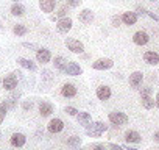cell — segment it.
<instances>
[{"instance_id": "8d00e7d4", "label": "cell", "mask_w": 159, "mask_h": 150, "mask_svg": "<svg viewBox=\"0 0 159 150\" xmlns=\"http://www.w3.org/2000/svg\"><path fill=\"white\" fill-rule=\"evenodd\" d=\"M140 96H151V88H143L140 91Z\"/></svg>"}, {"instance_id": "ba28073f", "label": "cell", "mask_w": 159, "mask_h": 150, "mask_svg": "<svg viewBox=\"0 0 159 150\" xmlns=\"http://www.w3.org/2000/svg\"><path fill=\"white\" fill-rule=\"evenodd\" d=\"M111 88L109 86H106V85H102V86H98L97 88V97H98V100H102V102H106V100H109L111 99Z\"/></svg>"}, {"instance_id": "f546056e", "label": "cell", "mask_w": 159, "mask_h": 150, "mask_svg": "<svg viewBox=\"0 0 159 150\" xmlns=\"http://www.w3.org/2000/svg\"><path fill=\"white\" fill-rule=\"evenodd\" d=\"M66 113H67L69 116H76V114H78V110L73 108V106H66Z\"/></svg>"}, {"instance_id": "2e32d148", "label": "cell", "mask_w": 159, "mask_h": 150, "mask_svg": "<svg viewBox=\"0 0 159 150\" xmlns=\"http://www.w3.org/2000/svg\"><path fill=\"white\" fill-rule=\"evenodd\" d=\"M122 22H123L125 25H134V24L137 22V13H134V11H126V13H123V14H122Z\"/></svg>"}, {"instance_id": "8992f818", "label": "cell", "mask_w": 159, "mask_h": 150, "mask_svg": "<svg viewBox=\"0 0 159 150\" xmlns=\"http://www.w3.org/2000/svg\"><path fill=\"white\" fill-rule=\"evenodd\" d=\"M2 83H3V88H5L7 91H14V89L17 88V77H16V73L7 75Z\"/></svg>"}, {"instance_id": "60d3db41", "label": "cell", "mask_w": 159, "mask_h": 150, "mask_svg": "<svg viewBox=\"0 0 159 150\" xmlns=\"http://www.w3.org/2000/svg\"><path fill=\"white\" fill-rule=\"evenodd\" d=\"M153 139H154V142H159V130H157V131H154V134H153Z\"/></svg>"}, {"instance_id": "8fae6325", "label": "cell", "mask_w": 159, "mask_h": 150, "mask_svg": "<svg viewBox=\"0 0 159 150\" xmlns=\"http://www.w3.org/2000/svg\"><path fill=\"white\" fill-rule=\"evenodd\" d=\"M64 73H67V75H72V77H76V75H81L83 73V69L80 67L76 63H73V61H69L67 63V67H66V72Z\"/></svg>"}, {"instance_id": "e0dca14e", "label": "cell", "mask_w": 159, "mask_h": 150, "mask_svg": "<svg viewBox=\"0 0 159 150\" xmlns=\"http://www.w3.org/2000/svg\"><path fill=\"white\" fill-rule=\"evenodd\" d=\"M78 19H80V22H83V24H92V21H94V13L86 8V10H83L81 13L78 14Z\"/></svg>"}, {"instance_id": "d4e9b609", "label": "cell", "mask_w": 159, "mask_h": 150, "mask_svg": "<svg viewBox=\"0 0 159 150\" xmlns=\"http://www.w3.org/2000/svg\"><path fill=\"white\" fill-rule=\"evenodd\" d=\"M11 14H13V16H24V14H25V8H24V5H20V3H14V5L11 7Z\"/></svg>"}, {"instance_id": "c3c4849f", "label": "cell", "mask_w": 159, "mask_h": 150, "mask_svg": "<svg viewBox=\"0 0 159 150\" xmlns=\"http://www.w3.org/2000/svg\"><path fill=\"white\" fill-rule=\"evenodd\" d=\"M80 150H81V148H80Z\"/></svg>"}, {"instance_id": "836d02e7", "label": "cell", "mask_w": 159, "mask_h": 150, "mask_svg": "<svg viewBox=\"0 0 159 150\" xmlns=\"http://www.w3.org/2000/svg\"><path fill=\"white\" fill-rule=\"evenodd\" d=\"M22 108H24V110H31V108H33V102H31V100H30V102H24V103H22Z\"/></svg>"}, {"instance_id": "4fadbf2b", "label": "cell", "mask_w": 159, "mask_h": 150, "mask_svg": "<svg viewBox=\"0 0 159 150\" xmlns=\"http://www.w3.org/2000/svg\"><path fill=\"white\" fill-rule=\"evenodd\" d=\"M61 94H62V97H66V99H72V97H75V96H76V88H75V85H72V83H66V85L61 88Z\"/></svg>"}, {"instance_id": "b9f144b4", "label": "cell", "mask_w": 159, "mask_h": 150, "mask_svg": "<svg viewBox=\"0 0 159 150\" xmlns=\"http://www.w3.org/2000/svg\"><path fill=\"white\" fill-rule=\"evenodd\" d=\"M154 102H156V106L159 108V92L156 94V99H154Z\"/></svg>"}, {"instance_id": "5b68a950", "label": "cell", "mask_w": 159, "mask_h": 150, "mask_svg": "<svg viewBox=\"0 0 159 150\" xmlns=\"http://www.w3.org/2000/svg\"><path fill=\"white\" fill-rule=\"evenodd\" d=\"M50 59H52V53H50V50L48 49H38L36 50V61L38 63H41V64H47V63H50Z\"/></svg>"}, {"instance_id": "74e56055", "label": "cell", "mask_w": 159, "mask_h": 150, "mask_svg": "<svg viewBox=\"0 0 159 150\" xmlns=\"http://www.w3.org/2000/svg\"><path fill=\"white\" fill-rule=\"evenodd\" d=\"M66 14H67V10H66V8H61V10L58 11V16H59V17H66Z\"/></svg>"}, {"instance_id": "ac0fdd59", "label": "cell", "mask_w": 159, "mask_h": 150, "mask_svg": "<svg viewBox=\"0 0 159 150\" xmlns=\"http://www.w3.org/2000/svg\"><path fill=\"white\" fill-rule=\"evenodd\" d=\"M56 5V0H39V8L44 13H52L55 10Z\"/></svg>"}, {"instance_id": "bcb514c9", "label": "cell", "mask_w": 159, "mask_h": 150, "mask_svg": "<svg viewBox=\"0 0 159 150\" xmlns=\"http://www.w3.org/2000/svg\"><path fill=\"white\" fill-rule=\"evenodd\" d=\"M151 2H156V0H151Z\"/></svg>"}, {"instance_id": "e575fe53", "label": "cell", "mask_w": 159, "mask_h": 150, "mask_svg": "<svg viewBox=\"0 0 159 150\" xmlns=\"http://www.w3.org/2000/svg\"><path fill=\"white\" fill-rule=\"evenodd\" d=\"M92 150H106V147H105V144H94Z\"/></svg>"}, {"instance_id": "7a4b0ae2", "label": "cell", "mask_w": 159, "mask_h": 150, "mask_svg": "<svg viewBox=\"0 0 159 150\" xmlns=\"http://www.w3.org/2000/svg\"><path fill=\"white\" fill-rule=\"evenodd\" d=\"M108 119H109V122L112 124V125H116V127H122V125H125V124H128V116L125 114V113H122V111H112V113H109L108 114Z\"/></svg>"}, {"instance_id": "9a60e30c", "label": "cell", "mask_w": 159, "mask_h": 150, "mask_svg": "<svg viewBox=\"0 0 159 150\" xmlns=\"http://www.w3.org/2000/svg\"><path fill=\"white\" fill-rule=\"evenodd\" d=\"M143 59H145V63L150 64V66H156V64H159V55H157L156 52H153V50L145 52V53H143Z\"/></svg>"}, {"instance_id": "ffe728a7", "label": "cell", "mask_w": 159, "mask_h": 150, "mask_svg": "<svg viewBox=\"0 0 159 150\" xmlns=\"http://www.w3.org/2000/svg\"><path fill=\"white\" fill-rule=\"evenodd\" d=\"M125 139H126V142L129 144V142H134V144H139L142 139H140V134L137 133V131H134V130H128L126 133H125Z\"/></svg>"}, {"instance_id": "d6986e66", "label": "cell", "mask_w": 159, "mask_h": 150, "mask_svg": "<svg viewBox=\"0 0 159 150\" xmlns=\"http://www.w3.org/2000/svg\"><path fill=\"white\" fill-rule=\"evenodd\" d=\"M53 113V105L50 103V102H41L39 103V114L42 116V117H47V116H50Z\"/></svg>"}, {"instance_id": "6da1fadb", "label": "cell", "mask_w": 159, "mask_h": 150, "mask_svg": "<svg viewBox=\"0 0 159 150\" xmlns=\"http://www.w3.org/2000/svg\"><path fill=\"white\" fill-rule=\"evenodd\" d=\"M108 130V125L105 122H92L86 127V134L89 138H98Z\"/></svg>"}, {"instance_id": "681fc988", "label": "cell", "mask_w": 159, "mask_h": 150, "mask_svg": "<svg viewBox=\"0 0 159 150\" xmlns=\"http://www.w3.org/2000/svg\"><path fill=\"white\" fill-rule=\"evenodd\" d=\"M0 136H2V134H0Z\"/></svg>"}, {"instance_id": "ee69618b", "label": "cell", "mask_w": 159, "mask_h": 150, "mask_svg": "<svg viewBox=\"0 0 159 150\" xmlns=\"http://www.w3.org/2000/svg\"><path fill=\"white\" fill-rule=\"evenodd\" d=\"M13 2H14V3H19V2H20V0H13Z\"/></svg>"}, {"instance_id": "4316f807", "label": "cell", "mask_w": 159, "mask_h": 150, "mask_svg": "<svg viewBox=\"0 0 159 150\" xmlns=\"http://www.w3.org/2000/svg\"><path fill=\"white\" fill-rule=\"evenodd\" d=\"M67 145L72 147V148L80 147V145H81V138H80V136H72V138H69V139H67Z\"/></svg>"}, {"instance_id": "7bdbcfd3", "label": "cell", "mask_w": 159, "mask_h": 150, "mask_svg": "<svg viewBox=\"0 0 159 150\" xmlns=\"http://www.w3.org/2000/svg\"><path fill=\"white\" fill-rule=\"evenodd\" d=\"M125 148H126V150H139V148H136V147H129V145H126Z\"/></svg>"}, {"instance_id": "277c9868", "label": "cell", "mask_w": 159, "mask_h": 150, "mask_svg": "<svg viewBox=\"0 0 159 150\" xmlns=\"http://www.w3.org/2000/svg\"><path fill=\"white\" fill-rule=\"evenodd\" d=\"M112 66H114V61L109 58H100V59L92 63V69H95V70H108Z\"/></svg>"}, {"instance_id": "d6a6232c", "label": "cell", "mask_w": 159, "mask_h": 150, "mask_svg": "<svg viewBox=\"0 0 159 150\" xmlns=\"http://www.w3.org/2000/svg\"><path fill=\"white\" fill-rule=\"evenodd\" d=\"M111 150H123V147L122 145H119V144H114V142H109V145H108Z\"/></svg>"}, {"instance_id": "f1b7e54d", "label": "cell", "mask_w": 159, "mask_h": 150, "mask_svg": "<svg viewBox=\"0 0 159 150\" xmlns=\"http://www.w3.org/2000/svg\"><path fill=\"white\" fill-rule=\"evenodd\" d=\"M42 78H44V80H47V82L53 80V77H52V70H48V69H44V70H42Z\"/></svg>"}, {"instance_id": "30bf717a", "label": "cell", "mask_w": 159, "mask_h": 150, "mask_svg": "<svg viewBox=\"0 0 159 150\" xmlns=\"http://www.w3.org/2000/svg\"><path fill=\"white\" fill-rule=\"evenodd\" d=\"M142 80H143V73L139 72V70H136V72H133L129 75V86L136 89V88H139L142 85Z\"/></svg>"}, {"instance_id": "d590c367", "label": "cell", "mask_w": 159, "mask_h": 150, "mask_svg": "<svg viewBox=\"0 0 159 150\" xmlns=\"http://www.w3.org/2000/svg\"><path fill=\"white\" fill-rule=\"evenodd\" d=\"M67 3L70 7H78L80 3H81V0H67Z\"/></svg>"}, {"instance_id": "9c48e42d", "label": "cell", "mask_w": 159, "mask_h": 150, "mask_svg": "<svg viewBox=\"0 0 159 150\" xmlns=\"http://www.w3.org/2000/svg\"><path fill=\"white\" fill-rule=\"evenodd\" d=\"M62 130H64V122L61 119L55 117L48 122V131L50 133H61Z\"/></svg>"}, {"instance_id": "603a6c76", "label": "cell", "mask_w": 159, "mask_h": 150, "mask_svg": "<svg viewBox=\"0 0 159 150\" xmlns=\"http://www.w3.org/2000/svg\"><path fill=\"white\" fill-rule=\"evenodd\" d=\"M140 103H142V106L145 108V110H151L154 105H156V102H154V99L151 97V96H140Z\"/></svg>"}, {"instance_id": "1f68e13d", "label": "cell", "mask_w": 159, "mask_h": 150, "mask_svg": "<svg viewBox=\"0 0 159 150\" xmlns=\"http://www.w3.org/2000/svg\"><path fill=\"white\" fill-rule=\"evenodd\" d=\"M145 14H147L148 17H151L153 21H156V22H159V16H157V14H154V13H151V11H148V10H147V13H145Z\"/></svg>"}, {"instance_id": "7402d4cb", "label": "cell", "mask_w": 159, "mask_h": 150, "mask_svg": "<svg viewBox=\"0 0 159 150\" xmlns=\"http://www.w3.org/2000/svg\"><path fill=\"white\" fill-rule=\"evenodd\" d=\"M17 63H19L22 67H25V69H28V70H31V72L36 70V63H33L31 59H27V58H17Z\"/></svg>"}, {"instance_id": "7dc6e473", "label": "cell", "mask_w": 159, "mask_h": 150, "mask_svg": "<svg viewBox=\"0 0 159 150\" xmlns=\"http://www.w3.org/2000/svg\"><path fill=\"white\" fill-rule=\"evenodd\" d=\"M0 83H2V80H0Z\"/></svg>"}, {"instance_id": "f6af8a7d", "label": "cell", "mask_w": 159, "mask_h": 150, "mask_svg": "<svg viewBox=\"0 0 159 150\" xmlns=\"http://www.w3.org/2000/svg\"><path fill=\"white\" fill-rule=\"evenodd\" d=\"M0 30H2V24H0Z\"/></svg>"}, {"instance_id": "44dd1931", "label": "cell", "mask_w": 159, "mask_h": 150, "mask_svg": "<svg viewBox=\"0 0 159 150\" xmlns=\"http://www.w3.org/2000/svg\"><path fill=\"white\" fill-rule=\"evenodd\" d=\"M76 120H78L80 125L88 127V125L91 124V114H89V113H84V111H81V113L78 111V114H76Z\"/></svg>"}, {"instance_id": "cb8c5ba5", "label": "cell", "mask_w": 159, "mask_h": 150, "mask_svg": "<svg viewBox=\"0 0 159 150\" xmlns=\"http://www.w3.org/2000/svg\"><path fill=\"white\" fill-rule=\"evenodd\" d=\"M67 63H69V61H67V59H66L64 56H56V58H55V63H53V64H55V67H56L58 70H61V72H66Z\"/></svg>"}, {"instance_id": "ab89813d", "label": "cell", "mask_w": 159, "mask_h": 150, "mask_svg": "<svg viewBox=\"0 0 159 150\" xmlns=\"http://www.w3.org/2000/svg\"><path fill=\"white\" fill-rule=\"evenodd\" d=\"M112 25H114V27H119V25H120V19L114 16V17H112Z\"/></svg>"}, {"instance_id": "4dcf8cb0", "label": "cell", "mask_w": 159, "mask_h": 150, "mask_svg": "<svg viewBox=\"0 0 159 150\" xmlns=\"http://www.w3.org/2000/svg\"><path fill=\"white\" fill-rule=\"evenodd\" d=\"M22 47H25V49H31V50H38V47H36L34 44H31V42H22Z\"/></svg>"}, {"instance_id": "3957f363", "label": "cell", "mask_w": 159, "mask_h": 150, "mask_svg": "<svg viewBox=\"0 0 159 150\" xmlns=\"http://www.w3.org/2000/svg\"><path fill=\"white\" fill-rule=\"evenodd\" d=\"M66 47L72 52V53H83L84 52V45L83 42H80L75 38H67L66 39Z\"/></svg>"}, {"instance_id": "f35d334b", "label": "cell", "mask_w": 159, "mask_h": 150, "mask_svg": "<svg viewBox=\"0 0 159 150\" xmlns=\"http://www.w3.org/2000/svg\"><path fill=\"white\" fill-rule=\"evenodd\" d=\"M136 11H137V13H139V14H145V13H147V10H145V8H143V7H140V5H139V7H137V8H136Z\"/></svg>"}, {"instance_id": "5bb4252c", "label": "cell", "mask_w": 159, "mask_h": 150, "mask_svg": "<svg viewBox=\"0 0 159 150\" xmlns=\"http://www.w3.org/2000/svg\"><path fill=\"white\" fill-rule=\"evenodd\" d=\"M10 142H11L13 147H24L25 142H27V138H25V134H22V133H13Z\"/></svg>"}, {"instance_id": "7c38bea8", "label": "cell", "mask_w": 159, "mask_h": 150, "mask_svg": "<svg viewBox=\"0 0 159 150\" xmlns=\"http://www.w3.org/2000/svg\"><path fill=\"white\" fill-rule=\"evenodd\" d=\"M148 41H150V36L145 31H136L133 36V42L136 45H145V44H148Z\"/></svg>"}, {"instance_id": "83f0119b", "label": "cell", "mask_w": 159, "mask_h": 150, "mask_svg": "<svg viewBox=\"0 0 159 150\" xmlns=\"http://www.w3.org/2000/svg\"><path fill=\"white\" fill-rule=\"evenodd\" d=\"M7 102L0 103V125H2V122L5 120V116H7Z\"/></svg>"}, {"instance_id": "52a82bcc", "label": "cell", "mask_w": 159, "mask_h": 150, "mask_svg": "<svg viewBox=\"0 0 159 150\" xmlns=\"http://www.w3.org/2000/svg\"><path fill=\"white\" fill-rule=\"evenodd\" d=\"M56 28H58V31L59 33H67V31H70V28H72V19L70 17H61L59 21H58V24H56Z\"/></svg>"}, {"instance_id": "484cf974", "label": "cell", "mask_w": 159, "mask_h": 150, "mask_svg": "<svg viewBox=\"0 0 159 150\" xmlns=\"http://www.w3.org/2000/svg\"><path fill=\"white\" fill-rule=\"evenodd\" d=\"M27 27L24 25V24H16L14 27H13V33L16 35V36H24V35H27Z\"/></svg>"}]
</instances>
